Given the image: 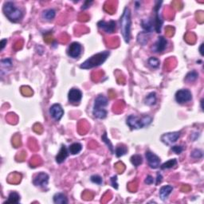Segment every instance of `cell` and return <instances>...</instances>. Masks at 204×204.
Masks as SVG:
<instances>
[{
  "label": "cell",
  "mask_w": 204,
  "mask_h": 204,
  "mask_svg": "<svg viewBox=\"0 0 204 204\" xmlns=\"http://www.w3.org/2000/svg\"><path fill=\"white\" fill-rule=\"evenodd\" d=\"M192 94L188 89H180L175 93V100L180 104H184L191 101Z\"/></svg>",
  "instance_id": "8992f818"
},
{
  "label": "cell",
  "mask_w": 204,
  "mask_h": 204,
  "mask_svg": "<svg viewBox=\"0 0 204 204\" xmlns=\"http://www.w3.org/2000/svg\"><path fill=\"white\" fill-rule=\"evenodd\" d=\"M50 113L56 121H58L64 115V111L59 104H54L50 109Z\"/></svg>",
  "instance_id": "5bb4252c"
},
{
  "label": "cell",
  "mask_w": 204,
  "mask_h": 204,
  "mask_svg": "<svg viewBox=\"0 0 204 204\" xmlns=\"http://www.w3.org/2000/svg\"><path fill=\"white\" fill-rule=\"evenodd\" d=\"M171 5L173 6V8H175V9H177V10H180V9H182L183 7V4L180 1H174V2L171 3Z\"/></svg>",
  "instance_id": "7dc6e473"
},
{
  "label": "cell",
  "mask_w": 204,
  "mask_h": 204,
  "mask_svg": "<svg viewBox=\"0 0 204 204\" xmlns=\"http://www.w3.org/2000/svg\"><path fill=\"white\" fill-rule=\"evenodd\" d=\"M162 175L160 174V173H157V179H156V185H158L159 183H160L161 181H162Z\"/></svg>",
  "instance_id": "6f0895ef"
},
{
  "label": "cell",
  "mask_w": 204,
  "mask_h": 204,
  "mask_svg": "<svg viewBox=\"0 0 204 204\" xmlns=\"http://www.w3.org/2000/svg\"><path fill=\"white\" fill-rule=\"evenodd\" d=\"M49 182V175L45 172H40L34 178L33 183L37 187H45Z\"/></svg>",
  "instance_id": "30bf717a"
},
{
  "label": "cell",
  "mask_w": 204,
  "mask_h": 204,
  "mask_svg": "<svg viewBox=\"0 0 204 204\" xmlns=\"http://www.w3.org/2000/svg\"><path fill=\"white\" fill-rule=\"evenodd\" d=\"M195 16H196L197 21H198L199 23H203V22L204 16H203V11H199V12H197Z\"/></svg>",
  "instance_id": "7bdbcfd3"
},
{
  "label": "cell",
  "mask_w": 204,
  "mask_h": 204,
  "mask_svg": "<svg viewBox=\"0 0 204 204\" xmlns=\"http://www.w3.org/2000/svg\"><path fill=\"white\" fill-rule=\"evenodd\" d=\"M203 43L201 44V46H200V48H199V52H200L201 55H203Z\"/></svg>",
  "instance_id": "94428289"
},
{
  "label": "cell",
  "mask_w": 204,
  "mask_h": 204,
  "mask_svg": "<svg viewBox=\"0 0 204 204\" xmlns=\"http://www.w3.org/2000/svg\"><path fill=\"white\" fill-rule=\"evenodd\" d=\"M1 65H2V67L10 68V67L12 66V60L10 58L3 59V60L1 61Z\"/></svg>",
  "instance_id": "f35d334b"
},
{
  "label": "cell",
  "mask_w": 204,
  "mask_h": 204,
  "mask_svg": "<svg viewBox=\"0 0 204 204\" xmlns=\"http://www.w3.org/2000/svg\"><path fill=\"white\" fill-rule=\"evenodd\" d=\"M78 19H79V21H81V22H86V21H88V20L89 19V15H86V14H81V15H79Z\"/></svg>",
  "instance_id": "f907efd6"
},
{
  "label": "cell",
  "mask_w": 204,
  "mask_h": 204,
  "mask_svg": "<svg viewBox=\"0 0 204 204\" xmlns=\"http://www.w3.org/2000/svg\"><path fill=\"white\" fill-rule=\"evenodd\" d=\"M115 168H116V170H117L118 172L122 173L124 171L125 167H124V163H121V162H118V163H117L115 164Z\"/></svg>",
  "instance_id": "b9f144b4"
},
{
  "label": "cell",
  "mask_w": 204,
  "mask_h": 204,
  "mask_svg": "<svg viewBox=\"0 0 204 204\" xmlns=\"http://www.w3.org/2000/svg\"><path fill=\"white\" fill-rule=\"evenodd\" d=\"M111 183H112V186L114 187L115 189H117L118 188V183H117V175H114L111 178Z\"/></svg>",
  "instance_id": "c3c4849f"
},
{
  "label": "cell",
  "mask_w": 204,
  "mask_h": 204,
  "mask_svg": "<svg viewBox=\"0 0 204 204\" xmlns=\"http://www.w3.org/2000/svg\"><path fill=\"white\" fill-rule=\"evenodd\" d=\"M165 33L166 35L168 37H171L174 34V31H175V29L173 28L172 27H168L165 29Z\"/></svg>",
  "instance_id": "ee69618b"
},
{
  "label": "cell",
  "mask_w": 204,
  "mask_h": 204,
  "mask_svg": "<svg viewBox=\"0 0 204 204\" xmlns=\"http://www.w3.org/2000/svg\"><path fill=\"white\" fill-rule=\"evenodd\" d=\"M141 25H142L143 29L147 33H151L153 30H155V28H154V21H152V19L143 20L142 22H141Z\"/></svg>",
  "instance_id": "ac0fdd59"
},
{
  "label": "cell",
  "mask_w": 204,
  "mask_h": 204,
  "mask_svg": "<svg viewBox=\"0 0 204 204\" xmlns=\"http://www.w3.org/2000/svg\"><path fill=\"white\" fill-rule=\"evenodd\" d=\"M7 39H3V40L1 41V50H3V49H4V47H5V46L7 45Z\"/></svg>",
  "instance_id": "680465c9"
},
{
  "label": "cell",
  "mask_w": 204,
  "mask_h": 204,
  "mask_svg": "<svg viewBox=\"0 0 204 204\" xmlns=\"http://www.w3.org/2000/svg\"><path fill=\"white\" fill-rule=\"evenodd\" d=\"M82 46L79 42H73L69 45L67 50V54L69 57L73 58H78L81 54Z\"/></svg>",
  "instance_id": "ba28073f"
},
{
  "label": "cell",
  "mask_w": 204,
  "mask_h": 204,
  "mask_svg": "<svg viewBox=\"0 0 204 204\" xmlns=\"http://www.w3.org/2000/svg\"><path fill=\"white\" fill-rule=\"evenodd\" d=\"M144 183H145L146 184H148V185L152 184L153 183H154V180H153L152 176H151V175H148L147 178L145 179V180H144Z\"/></svg>",
  "instance_id": "11a10c76"
},
{
  "label": "cell",
  "mask_w": 204,
  "mask_h": 204,
  "mask_svg": "<svg viewBox=\"0 0 204 204\" xmlns=\"http://www.w3.org/2000/svg\"><path fill=\"white\" fill-rule=\"evenodd\" d=\"M33 129H34V131L35 132L41 133V132H42V126H41L40 124H34Z\"/></svg>",
  "instance_id": "816d5d0a"
},
{
  "label": "cell",
  "mask_w": 204,
  "mask_h": 204,
  "mask_svg": "<svg viewBox=\"0 0 204 204\" xmlns=\"http://www.w3.org/2000/svg\"><path fill=\"white\" fill-rule=\"evenodd\" d=\"M101 139L102 140L104 141V143H105V144L108 146V148H109V150L111 151V152L113 154V153H114V148H113V146H112L111 141L109 140V139L107 137V132H105V133L103 134V136H101Z\"/></svg>",
  "instance_id": "f546056e"
},
{
  "label": "cell",
  "mask_w": 204,
  "mask_h": 204,
  "mask_svg": "<svg viewBox=\"0 0 204 204\" xmlns=\"http://www.w3.org/2000/svg\"><path fill=\"white\" fill-rule=\"evenodd\" d=\"M203 100H201V108H202V109L203 110Z\"/></svg>",
  "instance_id": "6125c7cd"
},
{
  "label": "cell",
  "mask_w": 204,
  "mask_h": 204,
  "mask_svg": "<svg viewBox=\"0 0 204 204\" xmlns=\"http://www.w3.org/2000/svg\"><path fill=\"white\" fill-rule=\"evenodd\" d=\"M108 99L103 95H99L95 99L94 106L92 110V114L98 119H104L107 116V111L105 108L108 105Z\"/></svg>",
  "instance_id": "277c9868"
},
{
  "label": "cell",
  "mask_w": 204,
  "mask_h": 204,
  "mask_svg": "<svg viewBox=\"0 0 204 204\" xmlns=\"http://www.w3.org/2000/svg\"><path fill=\"white\" fill-rule=\"evenodd\" d=\"M131 162L135 167H138L143 162V159L140 155H134L131 157Z\"/></svg>",
  "instance_id": "4dcf8cb0"
},
{
  "label": "cell",
  "mask_w": 204,
  "mask_h": 204,
  "mask_svg": "<svg viewBox=\"0 0 204 204\" xmlns=\"http://www.w3.org/2000/svg\"><path fill=\"white\" fill-rule=\"evenodd\" d=\"M41 159L39 158L38 156H34V157H33V158L31 159L30 164V167L35 168V167L38 166L39 164H41Z\"/></svg>",
  "instance_id": "e575fe53"
},
{
  "label": "cell",
  "mask_w": 204,
  "mask_h": 204,
  "mask_svg": "<svg viewBox=\"0 0 204 204\" xmlns=\"http://www.w3.org/2000/svg\"><path fill=\"white\" fill-rule=\"evenodd\" d=\"M124 108V102L123 101H118L117 104L113 105V111L115 112H122Z\"/></svg>",
  "instance_id": "8d00e7d4"
},
{
  "label": "cell",
  "mask_w": 204,
  "mask_h": 204,
  "mask_svg": "<svg viewBox=\"0 0 204 204\" xmlns=\"http://www.w3.org/2000/svg\"><path fill=\"white\" fill-rule=\"evenodd\" d=\"M131 11L129 7H125L120 18V30L126 43H129L131 38Z\"/></svg>",
  "instance_id": "6da1fadb"
},
{
  "label": "cell",
  "mask_w": 204,
  "mask_h": 204,
  "mask_svg": "<svg viewBox=\"0 0 204 204\" xmlns=\"http://www.w3.org/2000/svg\"><path fill=\"white\" fill-rule=\"evenodd\" d=\"M162 4V2H156V6L154 7V10L156 12V17L154 19V28L156 33H160L161 31V27L163 24V21L161 20L160 15H159V10L160 8V5Z\"/></svg>",
  "instance_id": "7c38bea8"
},
{
  "label": "cell",
  "mask_w": 204,
  "mask_h": 204,
  "mask_svg": "<svg viewBox=\"0 0 204 204\" xmlns=\"http://www.w3.org/2000/svg\"><path fill=\"white\" fill-rule=\"evenodd\" d=\"M44 41L47 42V43H50L51 41H53V36H52L51 33H48V34H46L44 36Z\"/></svg>",
  "instance_id": "681fc988"
},
{
  "label": "cell",
  "mask_w": 204,
  "mask_h": 204,
  "mask_svg": "<svg viewBox=\"0 0 204 204\" xmlns=\"http://www.w3.org/2000/svg\"><path fill=\"white\" fill-rule=\"evenodd\" d=\"M145 156L148 165L150 166L151 168L156 169V168H158L160 167V159L159 158V156H156V154H154L150 151H147L145 152Z\"/></svg>",
  "instance_id": "52a82bcc"
},
{
  "label": "cell",
  "mask_w": 204,
  "mask_h": 204,
  "mask_svg": "<svg viewBox=\"0 0 204 204\" xmlns=\"http://www.w3.org/2000/svg\"><path fill=\"white\" fill-rule=\"evenodd\" d=\"M7 121L9 123H10V124H15L13 121H15V124H16V122H17V117L15 116V113H9L7 115Z\"/></svg>",
  "instance_id": "60d3db41"
},
{
  "label": "cell",
  "mask_w": 204,
  "mask_h": 204,
  "mask_svg": "<svg viewBox=\"0 0 204 204\" xmlns=\"http://www.w3.org/2000/svg\"><path fill=\"white\" fill-rule=\"evenodd\" d=\"M128 152V148L124 144H120L116 148V155L117 157H120V156L125 155Z\"/></svg>",
  "instance_id": "484cf974"
},
{
  "label": "cell",
  "mask_w": 204,
  "mask_h": 204,
  "mask_svg": "<svg viewBox=\"0 0 204 204\" xmlns=\"http://www.w3.org/2000/svg\"><path fill=\"white\" fill-rule=\"evenodd\" d=\"M12 143L15 148H18V147L22 145L21 136H20L19 134H16L15 136H14V137L12 138Z\"/></svg>",
  "instance_id": "d6a6232c"
},
{
  "label": "cell",
  "mask_w": 204,
  "mask_h": 204,
  "mask_svg": "<svg viewBox=\"0 0 204 204\" xmlns=\"http://www.w3.org/2000/svg\"><path fill=\"white\" fill-rule=\"evenodd\" d=\"M20 202V195L16 191L10 192L8 199L5 202V203H18Z\"/></svg>",
  "instance_id": "ffe728a7"
},
{
  "label": "cell",
  "mask_w": 204,
  "mask_h": 204,
  "mask_svg": "<svg viewBox=\"0 0 204 204\" xmlns=\"http://www.w3.org/2000/svg\"><path fill=\"white\" fill-rule=\"evenodd\" d=\"M177 164V160L176 159H172V160H170L167 161L164 163H163L161 165V169H169V168H172L173 167H175V165Z\"/></svg>",
  "instance_id": "83f0119b"
},
{
  "label": "cell",
  "mask_w": 204,
  "mask_h": 204,
  "mask_svg": "<svg viewBox=\"0 0 204 204\" xmlns=\"http://www.w3.org/2000/svg\"><path fill=\"white\" fill-rule=\"evenodd\" d=\"M22 45H23V41L22 40L17 41L14 45V50H19L20 49H22Z\"/></svg>",
  "instance_id": "bcb514c9"
},
{
  "label": "cell",
  "mask_w": 204,
  "mask_h": 204,
  "mask_svg": "<svg viewBox=\"0 0 204 204\" xmlns=\"http://www.w3.org/2000/svg\"><path fill=\"white\" fill-rule=\"evenodd\" d=\"M104 10L110 15H112L116 10V2L114 1H108L104 6Z\"/></svg>",
  "instance_id": "44dd1931"
},
{
  "label": "cell",
  "mask_w": 204,
  "mask_h": 204,
  "mask_svg": "<svg viewBox=\"0 0 204 204\" xmlns=\"http://www.w3.org/2000/svg\"><path fill=\"white\" fill-rule=\"evenodd\" d=\"M68 98L72 104H78L82 98V92L78 89H71L69 92Z\"/></svg>",
  "instance_id": "9a60e30c"
},
{
  "label": "cell",
  "mask_w": 204,
  "mask_h": 204,
  "mask_svg": "<svg viewBox=\"0 0 204 204\" xmlns=\"http://www.w3.org/2000/svg\"><path fill=\"white\" fill-rule=\"evenodd\" d=\"M21 92L23 95L27 96V97H30V96H32L33 95V91L30 87H27V86H22L21 88Z\"/></svg>",
  "instance_id": "d590c367"
},
{
  "label": "cell",
  "mask_w": 204,
  "mask_h": 204,
  "mask_svg": "<svg viewBox=\"0 0 204 204\" xmlns=\"http://www.w3.org/2000/svg\"><path fill=\"white\" fill-rule=\"evenodd\" d=\"M3 12L8 19L13 22H20L23 17L22 10L16 7L12 2H6L4 3Z\"/></svg>",
  "instance_id": "3957f363"
},
{
  "label": "cell",
  "mask_w": 204,
  "mask_h": 204,
  "mask_svg": "<svg viewBox=\"0 0 204 204\" xmlns=\"http://www.w3.org/2000/svg\"><path fill=\"white\" fill-rule=\"evenodd\" d=\"M54 202L57 204H66L68 203V199L62 193H57L54 194Z\"/></svg>",
  "instance_id": "d6986e66"
},
{
  "label": "cell",
  "mask_w": 204,
  "mask_h": 204,
  "mask_svg": "<svg viewBox=\"0 0 204 204\" xmlns=\"http://www.w3.org/2000/svg\"><path fill=\"white\" fill-rule=\"evenodd\" d=\"M156 92H151L145 98V104L146 105L152 106L156 104Z\"/></svg>",
  "instance_id": "d4e9b609"
},
{
  "label": "cell",
  "mask_w": 204,
  "mask_h": 204,
  "mask_svg": "<svg viewBox=\"0 0 204 204\" xmlns=\"http://www.w3.org/2000/svg\"><path fill=\"white\" fill-rule=\"evenodd\" d=\"M152 120V119L149 116L139 117L136 115H130L127 118V124L131 128V129H140L149 125Z\"/></svg>",
  "instance_id": "5b68a950"
},
{
  "label": "cell",
  "mask_w": 204,
  "mask_h": 204,
  "mask_svg": "<svg viewBox=\"0 0 204 204\" xmlns=\"http://www.w3.org/2000/svg\"><path fill=\"white\" fill-rule=\"evenodd\" d=\"M69 152L67 148H66V146L62 144L61 145V148L59 151V152L58 153V155L56 156V162L58 163H63L64 161L66 160V159L68 157Z\"/></svg>",
  "instance_id": "2e32d148"
},
{
  "label": "cell",
  "mask_w": 204,
  "mask_h": 204,
  "mask_svg": "<svg viewBox=\"0 0 204 204\" xmlns=\"http://www.w3.org/2000/svg\"><path fill=\"white\" fill-rule=\"evenodd\" d=\"M21 175L18 173H12L10 174L7 178V182L10 183H13V184H16L21 181Z\"/></svg>",
  "instance_id": "cb8c5ba5"
},
{
  "label": "cell",
  "mask_w": 204,
  "mask_h": 204,
  "mask_svg": "<svg viewBox=\"0 0 204 204\" xmlns=\"http://www.w3.org/2000/svg\"><path fill=\"white\" fill-rule=\"evenodd\" d=\"M173 191V187L170 185H167V186H163L160 190V197L163 201H165L166 199H168V195L171 193Z\"/></svg>",
  "instance_id": "e0dca14e"
},
{
  "label": "cell",
  "mask_w": 204,
  "mask_h": 204,
  "mask_svg": "<svg viewBox=\"0 0 204 204\" xmlns=\"http://www.w3.org/2000/svg\"><path fill=\"white\" fill-rule=\"evenodd\" d=\"M91 3H92V1H91V2H89V1H87V2H85V4L82 6L81 9H82V10H85V9H87V8L89 7V5L91 4Z\"/></svg>",
  "instance_id": "9f6ffc18"
},
{
  "label": "cell",
  "mask_w": 204,
  "mask_h": 204,
  "mask_svg": "<svg viewBox=\"0 0 204 204\" xmlns=\"http://www.w3.org/2000/svg\"><path fill=\"white\" fill-rule=\"evenodd\" d=\"M55 14H56L55 10L53 9H48L42 12V18L46 21H50L55 17Z\"/></svg>",
  "instance_id": "7402d4cb"
},
{
  "label": "cell",
  "mask_w": 204,
  "mask_h": 204,
  "mask_svg": "<svg viewBox=\"0 0 204 204\" xmlns=\"http://www.w3.org/2000/svg\"><path fill=\"white\" fill-rule=\"evenodd\" d=\"M109 51H103V52L95 54L89 58H88L85 62H83L80 66V68L84 69H89L101 66L106 61V59L109 56Z\"/></svg>",
  "instance_id": "7a4b0ae2"
},
{
  "label": "cell",
  "mask_w": 204,
  "mask_h": 204,
  "mask_svg": "<svg viewBox=\"0 0 204 204\" xmlns=\"http://www.w3.org/2000/svg\"><path fill=\"white\" fill-rule=\"evenodd\" d=\"M82 149V145L80 143H72L69 148V151L72 155H76L80 152Z\"/></svg>",
  "instance_id": "603a6c76"
},
{
  "label": "cell",
  "mask_w": 204,
  "mask_h": 204,
  "mask_svg": "<svg viewBox=\"0 0 204 204\" xmlns=\"http://www.w3.org/2000/svg\"><path fill=\"white\" fill-rule=\"evenodd\" d=\"M82 197L84 198V199H86V200H89V199H91L92 198V194L90 191H86L84 192V194H82Z\"/></svg>",
  "instance_id": "f5cc1de1"
},
{
  "label": "cell",
  "mask_w": 204,
  "mask_h": 204,
  "mask_svg": "<svg viewBox=\"0 0 204 204\" xmlns=\"http://www.w3.org/2000/svg\"><path fill=\"white\" fill-rule=\"evenodd\" d=\"M26 156H27L26 152H22L19 153V155H18V156H16V159H17L18 161H22L24 160V159L26 158Z\"/></svg>",
  "instance_id": "db71d44e"
},
{
  "label": "cell",
  "mask_w": 204,
  "mask_h": 204,
  "mask_svg": "<svg viewBox=\"0 0 204 204\" xmlns=\"http://www.w3.org/2000/svg\"><path fill=\"white\" fill-rule=\"evenodd\" d=\"M191 156L192 158L200 159L203 157V152H202V151L199 150V149H195L192 152Z\"/></svg>",
  "instance_id": "ab89813d"
},
{
  "label": "cell",
  "mask_w": 204,
  "mask_h": 204,
  "mask_svg": "<svg viewBox=\"0 0 204 204\" xmlns=\"http://www.w3.org/2000/svg\"><path fill=\"white\" fill-rule=\"evenodd\" d=\"M167 46H168V41H167V39L164 38L163 36H160L159 37L156 42L152 46V50L155 53H162L163 51L165 50Z\"/></svg>",
  "instance_id": "4fadbf2b"
},
{
  "label": "cell",
  "mask_w": 204,
  "mask_h": 204,
  "mask_svg": "<svg viewBox=\"0 0 204 204\" xmlns=\"http://www.w3.org/2000/svg\"><path fill=\"white\" fill-rule=\"evenodd\" d=\"M185 40L190 44H194L196 40V37L194 33H188L185 35Z\"/></svg>",
  "instance_id": "1f68e13d"
},
{
  "label": "cell",
  "mask_w": 204,
  "mask_h": 204,
  "mask_svg": "<svg viewBox=\"0 0 204 204\" xmlns=\"http://www.w3.org/2000/svg\"><path fill=\"white\" fill-rule=\"evenodd\" d=\"M198 77H199V74L196 71H191L186 76L185 81L187 82H194V81L197 80Z\"/></svg>",
  "instance_id": "4316f807"
},
{
  "label": "cell",
  "mask_w": 204,
  "mask_h": 204,
  "mask_svg": "<svg viewBox=\"0 0 204 204\" xmlns=\"http://www.w3.org/2000/svg\"><path fill=\"white\" fill-rule=\"evenodd\" d=\"M190 190H191V187H189V186H187V185H185V186H183V187L181 188V191H189Z\"/></svg>",
  "instance_id": "91938a15"
},
{
  "label": "cell",
  "mask_w": 204,
  "mask_h": 204,
  "mask_svg": "<svg viewBox=\"0 0 204 204\" xmlns=\"http://www.w3.org/2000/svg\"><path fill=\"white\" fill-rule=\"evenodd\" d=\"M90 180H91V181H92V183H94L98 184V185H101L102 183H103V180H102V178L98 175H92L91 178H90Z\"/></svg>",
  "instance_id": "74e56055"
},
{
  "label": "cell",
  "mask_w": 204,
  "mask_h": 204,
  "mask_svg": "<svg viewBox=\"0 0 204 204\" xmlns=\"http://www.w3.org/2000/svg\"><path fill=\"white\" fill-rule=\"evenodd\" d=\"M171 150L176 154H180L183 151V148L182 146H173V147H171Z\"/></svg>",
  "instance_id": "f6af8a7d"
},
{
  "label": "cell",
  "mask_w": 204,
  "mask_h": 204,
  "mask_svg": "<svg viewBox=\"0 0 204 204\" xmlns=\"http://www.w3.org/2000/svg\"><path fill=\"white\" fill-rule=\"evenodd\" d=\"M147 32H141L138 35V38H137V40H138V42L141 45H145L148 41V36Z\"/></svg>",
  "instance_id": "f1b7e54d"
},
{
  "label": "cell",
  "mask_w": 204,
  "mask_h": 204,
  "mask_svg": "<svg viewBox=\"0 0 204 204\" xmlns=\"http://www.w3.org/2000/svg\"><path fill=\"white\" fill-rule=\"evenodd\" d=\"M97 26L100 29H102L105 30L106 33H109L112 34L116 30V27H117V23L114 21H109V22H105L104 20L100 21L97 23Z\"/></svg>",
  "instance_id": "8fae6325"
},
{
  "label": "cell",
  "mask_w": 204,
  "mask_h": 204,
  "mask_svg": "<svg viewBox=\"0 0 204 204\" xmlns=\"http://www.w3.org/2000/svg\"><path fill=\"white\" fill-rule=\"evenodd\" d=\"M148 64L152 68H158L159 66H160V61H159V59L152 57L148 59Z\"/></svg>",
  "instance_id": "836d02e7"
},
{
  "label": "cell",
  "mask_w": 204,
  "mask_h": 204,
  "mask_svg": "<svg viewBox=\"0 0 204 204\" xmlns=\"http://www.w3.org/2000/svg\"><path fill=\"white\" fill-rule=\"evenodd\" d=\"M180 135H181L180 132H168V133L163 134V136H161V140L167 145H171L177 141L178 139L180 137Z\"/></svg>",
  "instance_id": "9c48e42d"
}]
</instances>
